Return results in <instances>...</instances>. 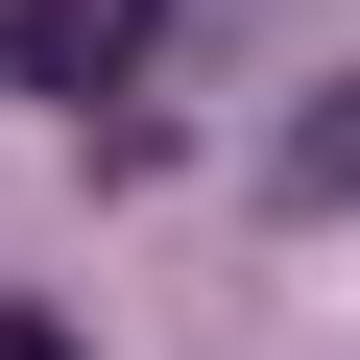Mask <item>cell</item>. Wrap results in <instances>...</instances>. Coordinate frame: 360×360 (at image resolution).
<instances>
[{"mask_svg":"<svg viewBox=\"0 0 360 360\" xmlns=\"http://www.w3.org/2000/svg\"><path fill=\"white\" fill-rule=\"evenodd\" d=\"M144 25H168V0H25V25H0V49H25L49 96H96V72H144Z\"/></svg>","mask_w":360,"mask_h":360,"instance_id":"1","label":"cell"},{"mask_svg":"<svg viewBox=\"0 0 360 360\" xmlns=\"http://www.w3.org/2000/svg\"><path fill=\"white\" fill-rule=\"evenodd\" d=\"M288 193H312V217H336V193H360V72H336V120H312V144H288Z\"/></svg>","mask_w":360,"mask_h":360,"instance_id":"2","label":"cell"},{"mask_svg":"<svg viewBox=\"0 0 360 360\" xmlns=\"http://www.w3.org/2000/svg\"><path fill=\"white\" fill-rule=\"evenodd\" d=\"M0 360H72V336H49V312H0Z\"/></svg>","mask_w":360,"mask_h":360,"instance_id":"3","label":"cell"}]
</instances>
